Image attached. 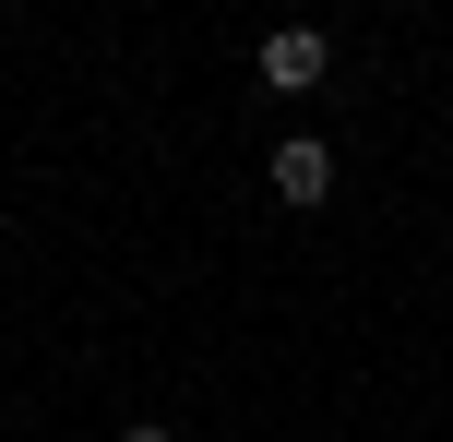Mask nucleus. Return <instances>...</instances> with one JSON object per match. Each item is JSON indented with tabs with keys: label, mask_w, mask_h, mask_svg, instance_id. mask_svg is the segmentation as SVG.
I'll return each instance as SVG.
<instances>
[{
	"label": "nucleus",
	"mask_w": 453,
	"mask_h": 442,
	"mask_svg": "<svg viewBox=\"0 0 453 442\" xmlns=\"http://www.w3.org/2000/svg\"><path fill=\"white\" fill-rule=\"evenodd\" d=\"M322 72H334V48H322V24H274V36H263V84H274V96H311Z\"/></svg>",
	"instance_id": "1"
},
{
	"label": "nucleus",
	"mask_w": 453,
	"mask_h": 442,
	"mask_svg": "<svg viewBox=\"0 0 453 442\" xmlns=\"http://www.w3.org/2000/svg\"><path fill=\"white\" fill-rule=\"evenodd\" d=\"M322 191H334V143H311V132H298V143H274V204H298V215H311Z\"/></svg>",
	"instance_id": "2"
},
{
	"label": "nucleus",
	"mask_w": 453,
	"mask_h": 442,
	"mask_svg": "<svg viewBox=\"0 0 453 442\" xmlns=\"http://www.w3.org/2000/svg\"><path fill=\"white\" fill-rule=\"evenodd\" d=\"M119 442H167V419H132V430H119Z\"/></svg>",
	"instance_id": "3"
}]
</instances>
